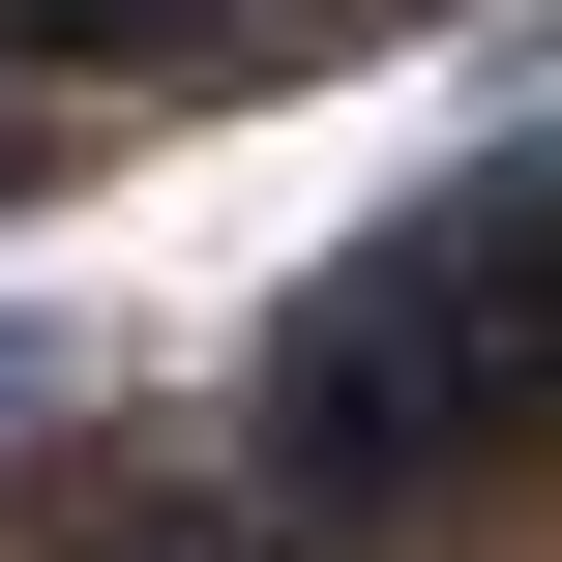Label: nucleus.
<instances>
[{
	"label": "nucleus",
	"mask_w": 562,
	"mask_h": 562,
	"mask_svg": "<svg viewBox=\"0 0 562 562\" xmlns=\"http://www.w3.org/2000/svg\"><path fill=\"white\" fill-rule=\"evenodd\" d=\"M59 385H89V326H30V296H0V445H30Z\"/></svg>",
	"instance_id": "nucleus-1"
},
{
	"label": "nucleus",
	"mask_w": 562,
	"mask_h": 562,
	"mask_svg": "<svg viewBox=\"0 0 562 562\" xmlns=\"http://www.w3.org/2000/svg\"><path fill=\"white\" fill-rule=\"evenodd\" d=\"M89 562H267V533H237V504H148V533H89Z\"/></svg>",
	"instance_id": "nucleus-2"
},
{
	"label": "nucleus",
	"mask_w": 562,
	"mask_h": 562,
	"mask_svg": "<svg viewBox=\"0 0 562 562\" xmlns=\"http://www.w3.org/2000/svg\"><path fill=\"white\" fill-rule=\"evenodd\" d=\"M30 148H59V119H0V178H30Z\"/></svg>",
	"instance_id": "nucleus-3"
}]
</instances>
